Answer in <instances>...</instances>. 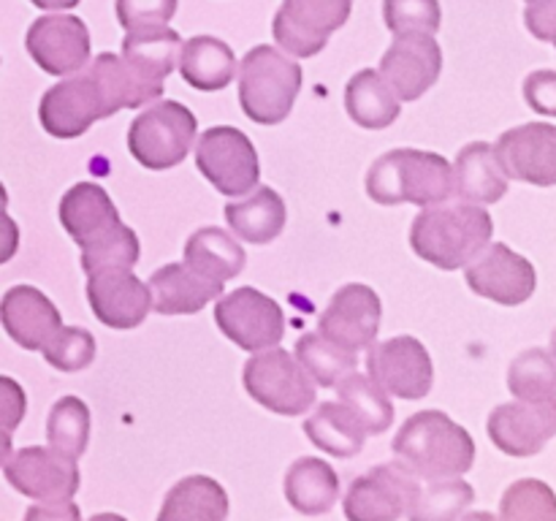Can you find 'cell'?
<instances>
[{"label":"cell","instance_id":"cell-49","mask_svg":"<svg viewBox=\"0 0 556 521\" xmlns=\"http://www.w3.org/2000/svg\"><path fill=\"white\" fill-rule=\"evenodd\" d=\"M90 521H128V519H123V516H117V513H98V516H92Z\"/></svg>","mask_w":556,"mask_h":521},{"label":"cell","instance_id":"cell-12","mask_svg":"<svg viewBox=\"0 0 556 521\" xmlns=\"http://www.w3.org/2000/svg\"><path fill=\"white\" fill-rule=\"evenodd\" d=\"M353 0H282L271 33L286 52L315 58L329 43L331 33L348 22Z\"/></svg>","mask_w":556,"mask_h":521},{"label":"cell","instance_id":"cell-50","mask_svg":"<svg viewBox=\"0 0 556 521\" xmlns=\"http://www.w3.org/2000/svg\"><path fill=\"white\" fill-rule=\"evenodd\" d=\"M552 353H554V358H556V329H554V334H552Z\"/></svg>","mask_w":556,"mask_h":521},{"label":"cell","instance_id":"cell-19","mask_svg":"<svg viewBox=\"0 0 556 521\" xmlns=\"http://www.w3.org/2000/svg\"><path fill=\"white\" fill-rule=\"evenodd\" d=\"M380 296L369 285L362 282H348L331 296L329 307L320 315V329L337 345L348 351H362L372 347L375 336L380 331Z\"/></svg>","mask_w":556,"mask_h":521},{"label":"cell","instance_id":"cell-15","mask_svg":"<svg viewBox=\"0 0 556 521\" xmlns=\"http://www.w3.org/2000/svg\"><path fill=\"white\" fill-rule=\"evenodd\" d=\"M465 280L472 293L492 298L503 307L525 304L538 285L535 266L503 242L489 244L486 253H481L467 266Z\"/></svg>","mask_w":556,"mask_h":521},{"label":"cell","instance_id":"cell-32","mask_svg":"<svg viewBox=\"0 0 556 521\" xmlns=\"http://www.w3.org/2000/svg\"><path fill=\"white\" fill-rule=\"evenodd\" d=\"M244 260H248V255H244L242 244L231 233L215 226L199 228L195 233H190L188 244H185V264H190L195 271L215 282L239 277V271L244 269Z\"/></svg>","mask_w":556,"mask_h":521},{"label":"cell","instance_id":"cell-21","mask_svg":"<svg viewBox=\"0 0 556 521\" xmlns=\"http://www.w3.org/2000/svg\"><path fill=\"white\" fill-rule=\"evenodd\" d=\"M60 223L68 237L85 250L101 247L125 228L106 190L96 182H79L60 201Z\"/></svg>","mask_w":556,"mask_h":521},{"label":"cell","instance_id":"cell-40","mask_svg":"<svg viewBox=\"0 0 556 521\" xmlns=\"http://www.w3.org/2000/svg\"><path fill=\"white\" fill-rule=\"evenodd\" d=\"M43 358L60 372H79L96 358V336L79 326H63L58 336L43 347Z\"/></svg>","mask_w":556,"mask_h":521},{"label":"cell","instance_id":"cell-29","mask_svg":"<svg viewBox=\"0 0 556 521\" xmlns=\"http://www.w3.org/2000/svg\"><path fill=\"white\" fill-rule=\"evenodd\" d=\"M179 74L195 90L215 92L231 85L237 74V58L223 38L193 36L182 47Z\"/></svg>","mask_w":556,"mask_h":521},{"label":"cell","instance_id":"cell-46","mask_svg":"<svg viewBox=\"0 0 556 521\" xmlns=\"http://www.w3.org/2000/svg\"><path fill=\"white\" fill-rule=\"evenodd\" d=\"M3 410H5V432L11 434V429L20 423V418L25 416V394L20 391V385L11 378H3Z\"/></svg>","mask_w":556,"mask_h":521},{"label":"cell","instance_id":"cell-14","mask_svg":"<svg viewBox=\"0 0 556 521\" xmlns=\"http://www.w3.org/2000/svg\"><path fill=\"white\" fill-rule=\"evenodd\" d=\"M25 47L43 74L68 76L90 65V30L79 16H38L27 30Z\"/></svg>","mask_w":556,"mask_h":521},{"label":"cell","instance_id":"cell-45","mask_svg":"<svg viewBox=\"0 0 556 521\" xmlns=\"http://www.w3.org/2000/svg\"><path fill=\"white\" fill-rule=\"evenodd\" d=\"M25 521H81L79 505L68 503H41L27 508Z\"/></svg>","mask_w":556,"mask_h":521},{"label":"cell","instance_id":"cell-11","mask_svg":"<svg viewBox=\"0 0 556 521\" xmlns=\"http://www.w3.org/2000/svg\"><path fill=\"white\" fill-rule=\"evenodd\" d=\"M3 475L11 486L38 503H68L79 488L76 459L43 445H27L5 454Z\"/></svg>","mask_w":556,"mask_h":521},{"label":"cell","instance_id":"cell-34","mask_svg":"<svg viewBox=\"0 0 556 521\" xmlns=\"http://www.w3.org/2000/svg\"><path fill=\"white\" fill-rule=\"evenodd\" d=\"M296 358L313 374L318 385H340L342 380L356 372V351L337 345L324 331H307L296 340Z\"/></svg>","mask_w":556,"mask_h":521},{"label":"cell","instance_id":"cell-22","mask_svg":"<svg viewBox=\"0 0 556 521\" xmlns=\"http://www.w3.org/2000/svg\"><path fill=\"white\" fill-rule=\"evenodd\" d=\"M0 320H3L5 334L25 351H43L63 329V320H60L52 298L43 296L33 285H14L5 291L3 304H0Z\"/></svg>","mask_w":556,"mask_h":521},{"label":"cell","instance_id":"cell-3","mask_svg":"<svg viewBox=\"0 0 556 521\" xmlns=\"http://www.w3.org/2000/svg\"><path fill=\"white\" fill-rule=\"evenodd\" d=\"M375 204L438 206L456 193L454 166L438 152L391 150L369 166L364 179Z\"/></svg>","mask_w":556,"mask_h":521},{"label":"cell","instance_id":"cell-10","mask_svg":"<svg viewBox=\"0 0 556 521\" xmlns=\"http://www.w3.org/2000/svg\"><path fill=\"white\" fill-rule=\"evenodd\" d=\"M421 478L400 459L358 475L348 488L342 508L348 521H400L416 497Z\"/></svg>","mask_w":556,"mask_h":521},{"label":"cell","instance_id":"cell-42","mask_svg":"<svg viewBox=\"0 0 556 521\" xmlns=\"http://www.w3.org/2000/svg\"><path fill=\"white\" fill-rule=\"evenodd\" d=\"M179 0H117V20L125 33L141 27H163L177 14Z\"/></svg>","mask_w":556,"mask_h":521},{"label":"cell","instance_id":"cell-47","mask_svg":"<svg viewBox=\"0 0 556 521\" xmlns=\"http://www.w3.org/2000/svg\"><path fill=\"white\" fill-rule=\"evenodd\" d=\"M33 5H38V9H76L79 5V0H30Z\"/></svg>","mask_w":556,"mask_h":521},{"label":"cell","instance_id":"cell-5","mask_svg":"<svg viewBox=\"0 0 556 521\" xmlns=\"http://www.w3.org/2000/svg\"><path fill=\"white\" fill-rule=\"evenodd\" d=\"M199 119L185 103L157 101L139 114L128 128V150L152 171L179 166L193 150Z\"/></svg>","mask_w":556,"mask_h":521},{"label":"cell","instance_id":"cell-43","mask_svg":"<svg viewBox=\"0 0 556 521\" xmlns=\"http://www.w3.org/2000/svg\"><path fill=\"white\" fill-rule=\"evenodd\" d=\"M525 101L532 112L556 117V71H532L525 79Z\"/></svg>","mask_w":556,"mask_h":521},{"label":"cell","instance_id":"cell-33","mask_svg":"<svg viewBox=\"0 0 556 521\" xmlns=\"http://www.w3.org/2000/svg\"><path fill=\"white\" fill-rule=\"evenodd\" d=\"M472 499H476V488L462 478L421 481L407 508V521H462Z\"/></svg>","mask_w":556,"mask_h":521},{"label":"cell","instance_id":"cell-13","mask_svg":"<svg viewBox=\"0 0 556 521\" xmlns=\"http://www.w3.org/2000/svg\"><path fill=\"white\" fill-rule=\"evenodd\" d=\"M369 378L391 396L400 399H424L432 391L434 367L429 351L416 336H391L369 347Z\"/></svg>","mask_w":556,"mask_h":521},{"label":"cell","instance_id":"cell-9","mask_svg":"<svg viewBox=\"0 0 556 521\" xmlns=\"http://www.w3.org/2000/svg\"><path fill=\"white\" fill-rule=\"evenodd\" d=\"M215 323L228 340L250 353L277 347L286 334V315L280 304L250 285L217 298Z\"/></svg>","mask_w":556,"mask_h":521},{"label":"cell","instance_id":"cell-39","mask_svg":"<svg viewBox=\"0 0 556 521\" xmlns=\"http://www.w3.org/2000/svg\"><path fill=\"white\" fill-rule=\"evenodd\" d=\"M386 27L400 36H434L440 30V0H383Z\"/></svg>","mask_w":556,"mask_h":521},{"label":"cell","instance_id":"cell-25","mask_svg":"<svg viewBox=\"0 0 556 521\" xmlns=\"http://www.w3.org/2000/svg\"><path fill=\"white\" fill-rule=\"evenodd\" d=\"M185 41L177 30L168 25L163 27H141V30L125 33L123 58L141 79L152 85H163L168 74L182 60Z\"/></svg>","mask_w":556,"mask_h":521},{"label":"cell","instance_id":"cell-38","mask_svg":"<svg viewBox=\"0 0 556 521\" xmlns=\"http://www.w3.org/2000/svg\"><path fill=\"white\" fill-rule=\"evenodd\" d=\"M500 521H556V494L538 478H521L500 499Z\"/></svg>","mask_w":556,"mask_h":521},{"label":"cell","instance_id":"cell-51","mask_svg":"<svg viewBox=\"0 0 556 521\" xmlns=\"http://www.w3.org/2000/svg\"><path fill=\"white\" fill-rule=\"evenodd\" d=\"M530 3H541V0H527V5H530Z\"/></svg>","mask_w":556,"mask_h":521},{"label":"cell","instance_id":"cell-26","mask_svg":"<svg viewBox=\"0 0 556 521\" xmlns=\"http://www.w3.org/2000/svg\"><path fill=\"white\" fill-rule=\"evenodd\" d=\"M286 499L304 516H324L340 499V478L329 461L302 456L286 472Z\"/></svg>","mask_w":556,"mask_h":521},{"label":"cell","instance_id":"cell-30","mask_svg":"<svg viewBox=\"0 0 556 521\" xmlns=\"http://www.w3.org/2000/svg\"><path fill=\"white\" fill-rule=\"evenodd\" d=\"M304 434L326 454L351 459V456L362 454L364 440H367L369 432L351 407L342 405V402H324L304 421Z\"/></svg>","mask_w":556,"mask_h":521},{"label":"cell","instance_id":"cell-2","mask_svg":"<svg viewBox=\"0 0 556 521\" xmlns=\"http://www.w3.org/2000/svg\"><path fill=\"white\" fill-rule=\"evenodd\" d=\"M394 456L421 481L459 478L476 461L470 432L443 410L413 412L394 437Z\"/></svg>","mask_w":556,"mask_h":521},{"label":"cell","instance_id":"cell-27","mask_svg":"<svg viewBox=\"0 0 556 521\" xmlns=\"http://www.w3.org/2000/svg\"><path fill=\"white\" fill-rule=\"evenodd\" d=\"M228 494L215 478L188 475L168 488L157 521H226Z\"/></svg>","mask_w":556,"mask_h":521},{"label":"cell","instance_id":"cell-16","mask_svg":"<svg viewBox=\"0 0 556 521\" xmlns=\"http://www.w3.org/2000/svg\"><path fill=\"white\" fill-rule=\"evenodd\" d=\"M87 302L109 329H136L152 309L150 282H141L134 269L114 266L87 275Z\"/></svg>","mask_w":556,"mask_h":521},{"label":"cell","instance_id":"cell-36","mask_svg":"<svg viewBox=\"0 0 556 521\" xmlns=\"http://www.w3.org/2000/svg\"><path fill=\"white\" fill-rule=\"evenodd\" d=\"M337 396H340L342 405H348L356 412V418L364 423L369 434H383L391 427V421H394L391 394H386L369 374L353 372L351 378H345L337 385Z\"/></svg>","mask_w":556,"mask_h":521},{"label":"cell","instance_id":"cell-7","mask_svg":"<svg viewBox=\"0 0 556 521\" xmlns=\"http://www.w3.org/2000/svg\"><path fill=\"white\" fill-rule=\"evenodd\" d=\"M112 114L106 90L90 71V65L76 76L49 87L38 103V119L54 139H76L87 128H92V123L112 117Z\"/></svg>","mask_w":556,"mask_h":521},{"label":"cell","instance_id":"cell-6","mask_svg":"<svg viewBox=\"0 0 556 521\" xmlns=\"http://www.w3.org/2000/svg\"><path fill=\"white\" fill-rule=\"evenodd\" d=\"M313 374L296 356L282 347H269L244 364V389L266 410L277 416H304L315 405Z\"/></svg>","mask_w":556,"mask_h":521},{"label":"cell","instance_id":"cell-52","mask_svg":"<svg viewBox=\"0 0 556 521\" xmlns=\"http://www.w3.org/2000/svg\"><path fill=\"white\" fill-rule=\"evenodd\" d=\"M554 47H556V38H554Z\"/></svg>","mask_w":556,"mask_h":521},{"label":"cell","instance_id":"cell-4","mask_svg":"<svg viewBox=\"0 0 556 521\" xmlns=\"http://www.w3.org/2000/svg\"><path fill=\"white\" fill-rule=\"evenodd\" d=\"M302 81V65L296 60L261 43L239 63V106L253 123L280 125L291 114Z\"/></svg>","mask_w":556,"mask_h":521},{"label":"cell","instance_id":"cell-17","mask_svg":"<svg viewBox=\"0 0 556 521\" xmlns=\"http://www.w3.org/2000/svg\"><path fill=\"white\" fill-rule=\"evenodd\" d=\"M556 434V399L508 402L489 416V437L505 456L530 459Z\"/></svg>","mask_w":556,"mask_h":521},{"label":"cell","instance_id":"cell-20","mask_svg":"<svg viewBox=\"0 0 556 521\" xmlns=\"http://www.w3.org/2000/svg\"><path fill=\"white\" fill-rule=\"evenodd\" d=\"M443 71V52L434 36H400L380 60V74L400 101H418Z\"/></svg>","mask_w":556,"mask_h":521},{"label":"cell","instance_id":"cell-35","mask_svg":"<svg viewBox=\"0 0 556 521\" xmlns=\"http://www.w3.org/2000/svg\"><path fill=\"white\" fill-rule=\"evenodd\" d=\"M508 389L521 402L556 399V358L543 347L521 351L510 361Z\"/></svg>","mask_w":556,"mask_h":521},{"label":"cell","instance_id":"cell-1","mask_svg":"<svg viewBox=\"0 0 556 521\" xmlns=\"http://www.w3.org/2000/svg\"><path fill=\"white\" fill-rule=\"evenodd\" d=\"M492 233V215L481 204H438L413 220L410 247L427 264L454 271L470 266L489 247Z\"/></svg>","mask_w":556,"mask_h":521},{"label":"cell","instance_id":"cell-18","mask_svg":"<svg viewBox=\"0 0 556 521\" xmlns=\"http://www.w3.org/2000/svg\"><path fill=\"white\" fill-rule=\"evenodd\" d=\"M494 150L508 179L538 188L556 185V125L527 123L505 130Z\"/></svg>","mask_w":556,"mask_h":521},{"label":"cell","instance_id":"cell-48","mask_svg":"<svg viewBox=\"0 0 556 521\" xmlns=\"http://www.w3.org/2000/svg\"><path fill=\"white\" fill-rule=\"evenodd\" d=\"M462 521H500V519L494 513H489V510H476V513H467Z\"/></svg>","mask_w":556,"mask_h":521},{"label":"cell","instance_id":"cell-24","mask_svg":"<svg viewBox=\"0 0 556 521\" xmlns=\"http://www.w3.org/2000/svg\"><path fill=\"white\" fill-rule=\"evenodd\" d=\"M456 193L467 204H497L508 193V174L489 141L462 147L454 163Z\"/></svg>","mask_w":556,"mask_h":521},{"label":"cell","instance_id":"cell-8","mask_svg":"<svg viewBox=\"0 0 556 521\" xmlns=\"http://www.w3.org/2000/svg\"><path fill=\"white\" fill-rule=\"evenodd\" d=\"M195 166L223 195H248L261 179V161L253 141L231 125L204 130L195 144Z\"/></svg>","mask_w":556,"mask_h":521},{"label":"cell","instance_id":"cell-37","mask_svg":"<svg viewBox=\"0 0 556 521\" xmlns=\"http://www.w3.org/2000/svg\"><path fill=\"white\" fill-rule=\"evenodd\" d=\"M49 448L79 459L90 443V410L79 396H63L52 405L47 418Z\"/></svg>","mask_w":556,"mask_h":521},{"label":"cell","instance_id":"cell-44","mask_svg":"<svg viewBox=\"0 0 556 521\" xmlns=\"http://www.w3.org/2000/svg\"><path fill=\"white\" fill-rule=\"evenodd\" d=\"M525 25L541 41H554L556 38V0H541L525 9Z\"/></svg>","mask_w":556,"mask_h":521},{"label":"cell","instance_id":"cell-28","mask_svg":"<svg viewBox=\"0 0 556 521\" xmlns=\"http://www.w3.org/2000/svg\"><path fill=\"white\" fill-rule=\"evenodd\" d=\"M286 201L275 190L261 185L253 195L226 204V220L239 239L253 244H269L286 228Z\"/></svg>","mask_w":556,"mask_h":521},{"label":"cell","instance_id":"cell-31","mask_svg":"<svg viewBox=\"0 0 556 521\" xmlns=\"http://www.w3.org/2000/svg\"><path fill=\"white\" fill-rule=\"evenodd\" d=\"M345 109L356 125L383 130L400 117V96L380 71H358L345 87Z\"/></svg>","mask_w":556,"mask_h":521},{"label":"cell","instance_id":"cell-23","mask_svg":"<svg viewBox=\"0 0 556 521\" xmlns=\"http://www.w3.org/2000/svg\"><path fill=\"white\" fill-rule=\"evenodd\" d=\"M226 282H215L190 264H166L152 271V309L161 315H193L215 302Z\"/></svg>","mask_w":556,"mask_h":521},{"label":"cell","instance_id":"cell-41","mask_svg":"<svg viewBox=\"0 0 556 521\" xmlns=\"http://www.w3.org/2000/svg\"><path fill=\"white\" fill-rule=\"evenodd\" d=\"M139 237H136L134 228L125 226L117 237L103 242L101 247L85 250V253H81V269H85L87 275H96V271L101 269H114V266L134 269L136 260H139Z\"/></svg>","mask_w":556,"mask_h":521}]
</instances>
